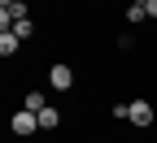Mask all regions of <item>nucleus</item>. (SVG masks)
Instances as JSON below:
<instances>
[{
  "mask_svg": "<svg viewBox=\"0 0 157 143\" xmlns=\"http://www.w3.org/2000/svg\"><path fill=\"white\" fill-rule=\"evenodd\" d=\"M13 35L17 39H31L35 35V22H31V17H17V22H13Z\"/></svg>",
  "mask_w": 157,
  "mask_h": 143,
  "instance_id": "6",
  "label": "nucleus"
},
{
  "mask_svg": "<svg viewBox=\"0 0 157 143\" xmlns=\"http://www.w3.org/2000/svg\"><path fill=\"white\" fill-rule=\"evenodd\" d=\"M26 109L31 113H44L48 104H44V91H26Z\"/></svg>",
  "mask_w": 157,
  "mask_h": 143,
  "instance_id": "7",
  "label": "nucleus"
},
{
  "mask_svg": "<svg viewBox=\"0 0 157 143\" xmlns=\"http://www.w3.org/2000/svg\"><path fill=\"white\" fill-rule=\"evenodd\" d=\"M144 9H148V17H157V0H148V5H144Z\"/></svg>",
  "mask_w": 157,
  "mask_h": 143,
  "instance_id": "8",
  "label": "nucleus"
},
{
  "mask_svg": "<svg viewBox=\"0 0 157 143\" xmlns=\"http://www.w3.org/2000/svg\"><path fill=\"white\" fill-rule=\"evenodd\" d=\"M17 44H22V39H17L13 30H5V35H0V56H13V52H17Z\"/></svg>",
  "mask_w": 157,
  "mask_h": 143,
  "instance_id": "5",
  "label": "nucleus"
},
{
  "mask_svg": "<svg viewBox=\"0 0 157 143\" xmlns=\"http://www.w3.org/2000/svg\"><path fill=\"white\" fill-rule=\"evenodd\" d=\"M48 83H52V91H74V70L66 65V61H57V65L48 70Z\"/></svg>",
  "mask_w": 157,
  "mask_h": 143,
  "instance_id": "3",
  "label": "nucleus"
},
{
  "mask_svg": "<svg viewBox=\"0 0 157 143\" xmlns=\"http://www.w3.org/2000/svg\"><path fill=\"white\" fill-rule=\"evenodd\" d=\"M57 126H61V109H44V113H39V130H57Z\"/></svg>",
  "mask_w": 157,
  "mask_h": 143,
  "instance_id": "4",
  "label": "nucleus"
},
{
  "mask_svg": "<svg viewBox=\"0 0 157 143\" xmlns=\"http://www.w3.org/2000/svg\"><path fill=\"white\" fill-rule=\"evenodd\" d=\"M9 130H13L17 139H31V134L39 130V113H31V109H17V113L9 117Z\"/></svg>",
  "mask_w": 157,
  "mask_h": 143,
  "instance_id": "1",
  "label": "nucleus"
},
{
  "mask_svg": "<svg viewBox=\"0 0 157 143\" xmlns=\"http://www.w3.org/2000/svg\"><path fill=\"white\" fill-rule=\"evenodd\" d=\"M153 104H148V100H131V126L135 130H153Z\"/></svg>",
  "mask_w": 157,
  "mask_h": 143,
  "instance_id": "2",
  "label": "nucleus"
}]
</instances>
